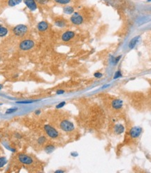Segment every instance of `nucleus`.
Here are the masks:
<instances>
[{"mask_svg": "<svg viewBox=\"0 0 151 173\" xmlns=\"http://www.w3.org/2000/svg\"><path fill=\"white\" fill-rule=\"evenodd\" d=\"M27 32V27L25 25H19L13 29V33L18 36H23Z\"/></svg>", "mask_w": 151, "mask_h": 173, "instance_id": "f257e3e1", "label": "nucleus"}, {"mask_svg": "<svg viewBox=\"0 0 151 173\" xmlns=\"http://www.w3.org/2000/svg\"><path fill=\"white\" fill-rule=\"evenodd\" d=\"M44 129L45 133L50 138H55L58 136V132L57 131V130L53 127H52L50 125H45L44 126Z\"/></svg>", "mask_w": 151, "mask_h": 173, "instance_id": "f03ea898", "label": "nucleus"}, {"mask_svg": "<svg viewBox=\"0 0 151 173\" xmlns=\"http://www.w3.org/2000/svg\"><path fill=\"white\" fill-rule=\"evenodd\" d=\"M60 128L62 130L69 132V131H71L74 129V126L73 123L71 122L67 121V120H64L60 123Z\"/></svg>", "mask_w": 151, "mask_h": 173, "instance_id": "7ed1b4c3", "label": "nucleus"}, {"mask_svg": "<svg viewBox=\"0 0 151 173\" xmlns=\"http://www.w3.org/2000/svg\"><path fill=\"white\" fill-rule=\"evenodd\" d=\"M34 43L31 40H25L21 43L20 44V48L22 50H30L31 48H32L34 47Z\"/></svg>", "mask_w": 151, "mask_h": 173, "instance_id": "20e7f679", "label": "nucleus"}, {"mask_svg": "<svg viewBox=\"0 0 151 173\" xmlns=\"http://www.w3.org/2000/svg\"><path fill=\"white\" fill-rule=\"evenodd\" d=\"M71 21L73 24L76 25H79L80 24H82L83 22V17L81 16L80 15H79L78 13H76L73 15L71 17Z\"/></svg>", "mask_w": 151, "mask_h": 173, "instance_id": "39448f33", "label": "nucleus"}, {"mask_svg": "<svg viewBox=\"0 0 151 173\" xmlns=\"http://www.w3.org/2000/svg\"><path fill=\"white\" fill-rule=\"evenodd\" d=\"M141 132H142V128L139 126H135L130 130L129 134L132 138H136L141 135Z\"/></svg>", "mask_w": 151, "mask_h": 173, "instance_id": "423d86ee", "label": "nucleus"}, {"mask_svg": "<svg viewBox=\"0 0 151 173\" xmlns=\"http://www.w3.org/2000/svg\"><path fill=\"white\" fill-rule=\"evenodd\" d=\"M18 158H19L20 162H21L23 164H26V165H29V164L32 163V162H33V160L29 156L25 155V154L20 155Z\"/></svg>", "mask_w": 151, "mask_h": 173, "instance_id": "0eeeda50", "label": "nucleus"}, {"mask_svg": "<svg viewBox=\"0 0 151 173\" xmlns=\"http://www.w3.org/2000/svg\"><path fill=\"white\" fill-rule=\"evenodd\" d=\"M75 36V33L73 32H71V31H68L62 34V39L64 41H69L71 39L73 38V36Z\"/></svg>", "mask_w": 151, "mask_h": 173, "instance_id": "6e6552de", "label": "nucleus"}, {"mask_svg": "<svg viewBox=\"0 0 151 173\" xmlns=\"http://www.w3.org/2000/svg\"><path fill=\"white\" fill-rule=\"evenodd\" d=\"M25 4L31 11H35L37 8V6L34 0H24Z\"/></svg>", "mask_w": 151, "mask_h": 173, "instance_id": "1a4fd4ad", "label": "nucleus"}, {"mask_svg": "<svg viewBox=\"0 0 151 173\" xmlns=\"http://www.w3.org/2000/svg\"><path fill=\"white\" fill-rule=\"evenodd\" d=\"M123 102L120 99H115L112 102V107L115 109H120L123 107Z\"/></svg>", "mask_w": 151, "mask_h": 173, "instance_id": "9d476101", "label": "nucleus"}, {"mask_svg": "<svg viewBox=\"0 0 151 173\" xmlns=\"http://www.w3.org/2000/svg\"><path fill=\"white\" fill-rule=\"evenodd\" d=\"M48 24L45 22H44V21L39 22V24H38V26H37L38 29H39V31H41V32H44L45 30H46L48 29Z\"/></svg>", "mask_w": 151, "mask_h": 173, "instance_id": "9b49d317", "label": "nucleus"}, {"mask_svg": "<svg viewBox=\"0 0 151 173\" xmlns=\"http://www.w3.org/2000/svg\"><path fill=\"white\" fill-rule=\"evenodd\" d=\"M139 36H136V37L133 38V39L130 41V42L129 43V48L130 49L134 48V46L137 43V42H138V41H139Z\"/></svg>", "mask_w": 151, "mask_h": 173, "instance_id": "f8f14e48", "label": "nucleus"}, {"mask_svg": "<svg viewBox=\"0 0 151 173\" xmlns=\"http://www.w3.org/2000/svg\"><path fill=\"white\" fill-rule=\"evenodd\" d=\"M124 131V128L122 124H117L115 126V132L117 134L123 133Z\"/></svg>", "mask_w": 151, "mask_h": 173, "instance_id": "ddd939ff", "label": "nucleus"}, {"mask_svg": "<svg viewBox=\"0 0 151 173\" xmlns=\"http://www.w3.org/2000/svg\"><path fill=\"white\" fill-rule=\"evenodd\" d=\"M63 11L67 14H71V13H73L74 9H73V8L72 6H65L64 8Z\"/></svg>", "mask_w": 151, "mask_h": 173, "instance_id": "4468645a", "label": "nucleus"}, {"mask_svg": "<svg viewBox=\"0 0 151 173\" xmlns=\"http://www.w3.org/2000/svg\"><path fill=\"white\" fill-rule=\"evenodd\" d=\"M21 1H22V0H9L8 4H9V6H15L19 4Z\"/></svg>", "mask_w": 151, "mask_h": 173, "instance_id": "2eb2a0df", "label": "nucleus"}, {"mask_svg": "<svg viewBox=\"0 0 151 173\" xmlns=\"http://www.w3.org/2000/svg\"><path fill=\"white\" fill-rule=\"evenodd\" d=\"M8 33L7 29L0 25V36H4Z\"/></svg>", "mask_w": 151, "mask_h": 173, "instance_id": "dca6fc26", "label": "nucleus"}, {"mask_svg": "<svg viewBox=\"0 0 151 173\" xmlns=\"http://www.w3.org/2000/svg\"><path fill=\"white\" fill-rule=\"evenodd\" d=\"M55 25L57 27H64L65 25H66V22H64V20H58L55 22Z\"/></svg>", "mask_w": 151, "mask_h": 173, "instance_id": "f3484780", "label": "nucleus"}, {"mask_svg": "<svg viewBox=\"0 0 151 173\" xmlns=\"http://www.w3.org/2000/svg\"><path fill=\"white\" fill-rule=\"evenodd\" d=\"M54 1L60 4H67L71 1V0H54Z\"/></svg>", "mask_w": 151, "mask_h": 173, "instance_id": "a211bd4d", "label": "nucleus"}, {"mask_svg": "<svg viewBox=\"0 0 151 173\" xmlns=\"http://www.w3.org/2000/svg\"><path fill=\"white\" fill-rule=\"evenodd\" d=\"M54 149H55V147L53 145H48L45 148V151H46L47 153H51Z\"/></svg>", "mask_w": 151, "mask_h": 173, "instance_id": "6ab92c4d", "label": "nucleus"}, {"mask_svg": "<svg viewBox=\"0 0 151 173\" xmlns=\"http://www.w3.org/2000/svg\"><path fill=\"white\" fill-rule=\"evenodd\" d=\"M6 160L5 158H0V167H3L6 163Z\"/></svg>", "mask_w": 151, "mask_h": 173, "instance_id": "aec40b11", "label": "nucleus"}, {"mask_svg": "<svg viewBox=\"0 0 151 173\" xmlns=\"http://www.w3.org/2000/svg\"><path fill=\"white\" fill-rule=\"evenodd\" d=\"M121 76H122V75H121V73H120V71H117V72L115 73V75H114V79L120 78Z\"/></svg>", "mask_w": 151, "mask_h": 173, "instance_id": "412c9836", "label": "nucleus"}, {"mask_svg": "<svg viewBox=\"0 0 151 173\" xmlns=\"http://www.w3.org/2000/svg\"><path fill=\"white\" fill-rule=\"evenodd\" d=\"M17 110V108H10V109H8L6 110V113L9 114V113H12V112H14Z\"/></svg>", "mask_w": 151, "mask_h": 173, "instance_id": "4be33fe9", "label": "nucleus"}, {"mask_svg": "<svg viewBox=\"0 0 151 173\" xmlns=\"http://www.w3.org/2000/svg\"><path fill=\"white\" fill-rule=\"evenodd\" d=\"M38 141H39V144H43L45 141V138L44 137H41V138H39Z\"/></svg>", "mask_w": 151, "mask_h": 173, "instance_id": "5701e85b", "label": "nucleus"}, {"mask_svg": "<svg viewBox=\"0 0 151 173\" xmlns=\"http://www.w3.org/2000/svg\"><path fill=\"white\" fill-rule=\"evenodd\" d=\"M65 103H65L64 101H63V102H62V103H60V104H58L57 106H56V107H57V108H60V107H62L63 106L65 105Z\"/></svg>", "mask_w": 151, "mask_h": 173, "instance_id": "b1692460", "label": "nucleus"}, {"mask_svg": "<svg viewBox=\"0 0 151 173\" xmlns=\"http://www.w3.org/2000/svg\"><path fill=\"white\" fill-rule=\"evenodd\" d=\"M94 75H95V77H96V78H101V76H102V74H101V73H100L97 72V73H95Z\"/></svg>", "mask_w": 151, "mask_h": 173, "instance_id": "393cba45", "label": "nucleus"}, {"mask_svg": "<svg viewBox=\"0 0 151 173\" xmlns=\"http://www.w3.org/2000/svg\"><path fill=\"white\" fill-rule=\"evenodd\" d=\"M33 101L32 100H29V101H19V102H17V103H32Z\"/></svg>", "mask_w": 151, "mask_h": 173, "instance_id": "a878e982", "label": "nucleus"}, {"mask_svg": "<svg viewBox=\"0 0 151 173\" xmlns=\"http://www.w3.org/2000/svg\"><path fill=\"white\" fill-rule=\"evenodd\" d=\"M36 1H38L40 4H45V3H46L48 0H36Z\"/></svg>", "mask_w": 151, "mask_h": 173, "instance_id": "bb28decb", "label": "nucleus"}, {"mask_svg": "<svg viewBox=\"0 0 151 173\" xmlns=\"http://www.w3.org/2000/svg\"><path fill=\"white\" fill-rule=\"evenodd\" d=\"M64 93V91H62V90H59L57 91V94H62Z\"/></svg>", "mask_w": 151, "mask_h": 173, "instance_id": "cd10ccee", "label": "nucleus"}, {"mask_svg": "<svg viewBox=\"0 0 151 173\" xmlns=\"http://www.w3.org/2000/svg\"><path fill=\"white\" fill-rule=\"evenodd\" d=\"M55 173H64L63 170H57Z\"/></svg>", "mask_w": 151, "mask_h": 173, "instance_id": "c85d7f7f", "label": "nucleus"}, {"mask_svg": "<svg viewBox=\"0 0 151 173\" xmlns=\"http://www.w3.org/2000/svg\"><path fill=\"white\" fill-rule=\"evenodd\" d=\"M1 89V86L0 85V89Z\"/></svg>", "mask_w": 151, "mask_h": 173, "instance_id": "c756f323", "label": "nucleus"}, {"mask_svg": "<svg viewBox=\"0 0 151 173\" xmlns=\"http://www.w3.org/2000/svg\"><path fill=\"white\" fill-rule=\"evenodd\" d=\"M148 1H151V0H148Z\"/></svg>", "mask_w": 151, "mask_h": 173, "instance_id": "7c9ffc66", "label": "nucleus"}]
</instances>
